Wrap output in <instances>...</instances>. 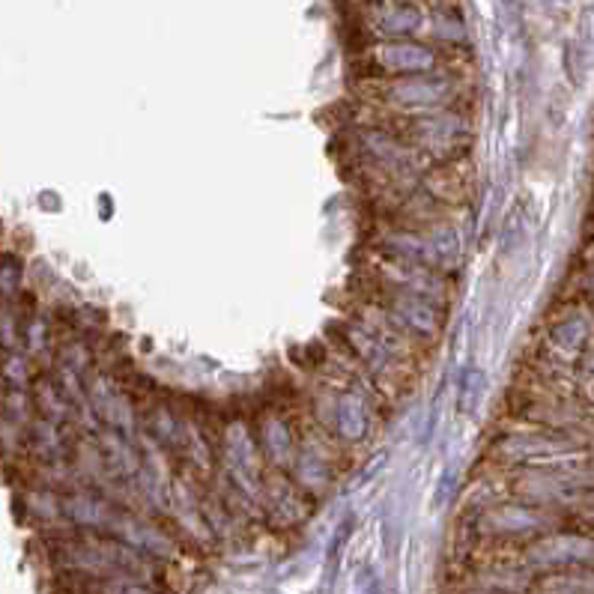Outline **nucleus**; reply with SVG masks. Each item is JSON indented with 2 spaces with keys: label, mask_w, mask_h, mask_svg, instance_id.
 <instances>
[{
  "label": "nucleus",
  "mask_w": 594,
  "mask_h": 594,
  "mask_svg": "<svg viewBox=\"0 0 594 594\" xmlns=\"http://www.w3.org/2000/svg\"><path fill=\"white\" fill-rule=\"evenodd\" d=\"M586 517L594 523V499H589V505H586Z\"/></svg>",
  "instance_id": "25"
},
{
  "label": "nucleus",
  "mask_w": 594,
  "mask_h": 594,
  "mask_svg": "<svg viewBox=\"0 0 594 594\" xmlns=\"http://www.w3.org/2000/svg\"><path fill=\"white\" fill-rule=\"evenodd\" d=\"M374 60L380 69L392 72L397 78L403 75H421L430 72L436 66V54L433 48L412 42V39H392V42H380L374 48Z\"/></svg>",
  "instance_id": "8"
},
{
  "label": "nucleus",
  "mask_w": 594,
  "mask_h": 594,
  "mask_svg": "<svg viewBox=\"0 0 594 594\" xmlns=\"http://www.w3.org/2000/svg\"><path fill=\"white\" fill-rule=\"evenodd\" d=\"M544 594H594V568H574L547 577Z\"/></svg>",
  "instance_id": "17"
},
{
  "label": "nucleus",
  "mask_w": 594,
  "mask_h": 594,
  "mask_svg": "<svg viewBox=\"0 0 594 594\" xmlns=\"http://www.w3.org/2000/svg\"><path fill=\"white\" fill-rule=\"evenodd\" d=\"M520 583L514 580V574H484L481 580H475L472 586H466L463 594H517Z\"/></svg>",
  "instance_id": "18"
},
{
  "label": "nucleus",
  "mask_w": 594,
  "mask_h": 594,
  "mask_svg": "<svg viewBox=\"0 0 594 594\" xmlns=\"http://www.w3.org/2000/svg\"><path fill=\"white\" fill-rule=\"evenodd\" d=\"M362 150L383 168L389 171H409L412 168V153L403 141H397L389 132H362Z\"/></svg>",
  "instance_id": "12"
},
{
  "label": "nucleus",
  "mask_w": 594,
  "mask_h": 594,
  "mask_svg": "<svg viewBox=\"0 0 594 594\" xmlns=\"http://www.w3.org/2000/svg\"><path fill=\"white\" fill-rule=\"evenodd\" d=\"M21 287V263L9 254L0 257V296H12Z\"/></svg>",
  "instance_id": "21"
},
{
  "label": "nucleus",
  "mask_w": 594,
  "mask_h": 594,
  "mask_svg": "<svg viewBox=\"0 0 594 594\" xmlns=\"http://www.w3.org/2000/svg\"><path fill=\"white\" fill-rule=\"evenodd\" d=\"M389 99L403 111L430 114V111L445 108V102L451 99V84L439 75H430V72L403 75L389 87Z\"/></svg>",
  "instance_id": "6"
},
{
  "label": "nucleus",
  "mask_w": 594,
  "mask_h": 594,
  "mask_svg": "<svg viewBox=\"0 0 594 594\" xmlns=\"http://www.w3.org/2000/svg\"><path fill=\"white\" fill-rule=\"evenodd\" d=\"M466 138L463 120L445 108L430 111V114H418L415 120V144L433 156V159H445L454 156L460 150V141Z\"/></svg>",
  "instance_id": "7"
},
{
  "label": "nucleus",
  "mask_w": 594,
  "mask_h": 594,
  "mask_svg": "<svg viewBox=\"0 0 594 594\" xmlns=\"http://www.w3.org/2000/svg\"><path fill=\"white\" fill-rule=\"evenodd\" d=\"M418 24H421V12L409 3L389 6L374 18V27L380 36H409L412 30H418Z\"/></svg>",
  "instance_id": "16"
},
{
  "label": "nucleus",
  "mask_w": 594,
  "mask_h": 594,
  "mask_svg": "<svg viewBox=\"0 0 594 594\" xmlns=\"http://www.w3.org/2000/svg\"><path fill=\"white\" fill-rule=\"evenodd\" d=\"M6 380L15 386V389H24L27 386V365H24V359H18V356H12L9 359V365H6Z\"/></svg>",
  "instance_id": "23"
},
{
  "label": "nucleus",
  "mask_w": 594,
  "mask_h": 594,
  "mask_svg": "<svg viewBox=\"0 0 594 594\" xmlns=\"http://www.w3.org/2000/svg\"><path fill=\"white\" fill-rule=\"evenodd\" d=\"M496 451L511 460V463H523L529 469L535 466H559L565 460H574L580 451V445L562 433H514L505 436Z\"/></svg>",
  "instance_id": "2"
},
{
  "label": "nucleus",
  "mask_w": 594,
  "mask_h": 594,
  "mask_svg": "<svg viewBox=\"0 0 594 594\" xmlns=\"http://www.w3.org/2000/svg\"><path fill=\"white\" fill-rule=\"evenodd\" d=\"M526 562L541 571H574L594 568V538L586 535H547L535 541L526 553Z\"/></svg>",
  "instance_id": "4"
},
{
  "label": "nucleus",
  "mask_w": 594,
  "mask_h": 594,
  "mask_svg": "<svg viewBox=\"0 0 594 594\" xmlns=\"http://www.w3.org/2000/svg\"><path fill=\"white\" fill-rule=\"evenodd\" d=\"M589 335H592L589 317L580 314V311H574V314L562 317V320L550 329V347H553L559 356L571 359V356H580V353H583V347L589 344Z\"/></svg>",
  "instance_id": "13"
},
{
  "label": "nucleus",
  "mask_w": 594,
  "mask_h": 594,
  "mask_svg": "<svg viewBox=\"0 0 594 594\" xmlns=\"http://www.w3.org/2000/svg\"><path fill=\"white\" fill-rule=\"evenodd\" d=\"M550 526V517L541 505L535 502H505L481 514V529L487 535L499 538H526V535H541Z\"/></svg>",
  "instance_id": "5"
},
{
  "label": "nucleus",
  "mask_w": 594,
  "mask_h": 594,
  "mask_svg": "<svg viewBox=\"0 0 594 594\" xmlns=\"http://www.w3.org/2000/svg\"><path fill=\"white\" fill-rule=\"evenodd\" d=\"M427 233V242H430V254H433V266L442 272V269H454L460 263V233L457 227L451 224H433L424 230Z\"/></svg>",
  "instance_id": "14"
},
{
  "label": "nucleus",
  "mask_w": 594,
  "mask_h": 594,
  "mask_svg": "<svg viewBox=\"0 0 594 594\" xmlns=\"http://www.w3.org/2000/svg\"><path fill=\"white\" fill-rule=\"evenodd\" d=\"M224 457H227V469L233 478L248 481V484H257L260 472L254 469V442L248 439V433L236 424H230L224 430Z\"/></svg>",
  "instance_id": "11"
},
{
  "label": "nucleus",
  "mask_w": 594,
  "mask_h": 594,
  "mask_svg": "<svg viewBox=\"0 0 594 594\" xmlns=\"http://www.w3.org/2000/svg\"><path fill=\"white\" fill-rule=\"evenodd\" d=\"M18 344V326H15V317L9 311H0V347L3 350H15Z\"/></svg>",
  "instance_id": "22"
},
{
  "label": "nucleus",
  "mask_w": 594,
  "mask_h": 594,
  "mask_svg": "<svg viewBox=\"0 0 594 594\" xmlns=\"http://www.w3.org/2000/svg\"><path fill=\"white\" fill-rule=\"evenodd\" d=\"M371 424H374V412L365 397L356 392L332 397L329 427L335 430V436H341L344 442H362L371 433Z\"/></svg>",
  "instance_id": "9"
},
{
  "label": "nucleus",
  "mask_w": 594,
  "mask_h": 594,
  "mask_svg": "<svg viewBox=\"0 0 594 594\" xmlns=\"http://www.w3.org/2000/svg\"><path fill=\"white\" fill-rule=\"evenodd\" d=\"M66 511H69L75 520H81V523H93V520L102 514V502H99V499H93V496L78 493V496L66 499Z\"/></svg>",
  "instance_id": "20"
},
{
  "label": "nucleus",
  "mask_w": 594,
  "mask_h": 594,
  "mask_svg": "<svg viewBox=\"0 0 594 594\" xmlns=\"http://www.w3.org/2000/svg\"><path fill=\"white\" fill-rule=\"evenodd\" d=\"M481 392H484V377L478 371H466L460 377V409L472 412L481 400Z\"/></svg>",
  "instance_id": "19"
},
{
  "label": "nucleus",
  "mask_w": 594,
  "mask_h": 594,
  "mask_svg": "<svg viewBox=\"0 0 594 594\" xmlns=\"http://www.w3.org/2000/svg\"><path fill=\"white\" fill-rule=\"evenodd\" d=\"M386 278L389 284L395 287H403V290H412L418 296H427L433 302H445L448 296V287H445V278L439 269L433 266H421V263H406V260H392L386 266Z\"/></svg>",
  "instance_id": "10"
},
{
  "label": "nucleus",
  "mask_w": 594,
  "mask_h": 594,
  "mask_svg": "<svg viewBox=\"0 0 594 594\" xmlns=\"http://www.w3.org/2000/svg\"><path fill=\"white\" fill-rule=\"evenodd\" d=\"M350 535H353V520H344V526L338 529V535H335V541H332V547H329V571L335 568V556H341V547L347 544Z\"/></svg>",
  "instance_id": "24"
},
{
  "label": "nucleus",
  "mask_w": 594,
  "mask_h": 594,
  "mask_svg": "<svg viewBox=\"0 0 594 594\" xmlns=\"http://www.w3.org/2000/svg\"><path fill=\"white\" fill-rule=\"evenodd\" d=\"M344 338H347L350 350L365 362V368L374 371L377 377L395 374L397 365H403V359H406L403 338L395 326H386V332H383L368 320H356V323H347Z\"/></svg>",
  "instance_id": "1"
},
{
  "label": "nucleus",
  "mask_w": 594,
  "mask_h": 594,
  "mask_svg": "<svg viewBox=\"0 0 594 594\" xmlns=\"http://www.w3.org/2000/svg\"><path fill=\"white\" fill-rule=\"evenodd\" d=\"M263 448H266V454H269L272 463H278V466L293 463V457H296V442H293L290 427H287L281 418H266V421H263Z\"/></svg>",
  "instance_id": "15"
},
{
  "label": "nucleus",
  "mask_w": 594,
  "mask_h": 594,
  "mask_svg": "<svg viewBox=\"0 0 594 594\" xmlns=\"http://www.w3.org/2000/svg\"><path fill=\"white\" fill-rule=\"evenodd\" d=\"M386 305L392 314V323H397L403 332L415 338H436L442 332V308L439 302L418 296L412 290H403L395 284H386Z\"/></svg>",
  "instance_id": "3"
}]
</instances>
